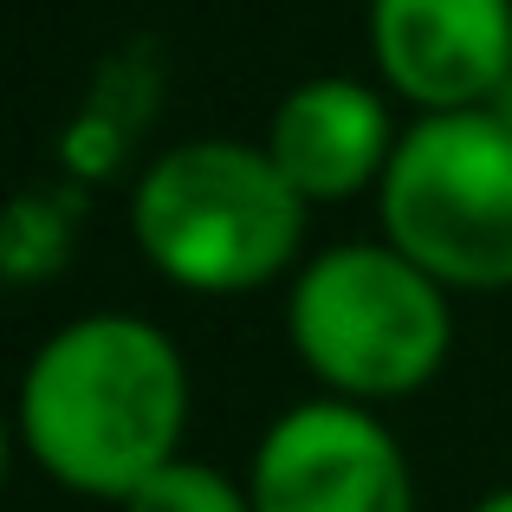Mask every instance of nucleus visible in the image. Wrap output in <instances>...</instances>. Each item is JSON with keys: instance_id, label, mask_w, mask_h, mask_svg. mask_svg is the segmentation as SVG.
I'll return each instance as SVG.
<instances>
[{"instance_id": "obj_1", "label": "nucleus", "mask_w": 512, "mask_h": 512, "mask_svg": "<svg viewBox=\"0 0 512 512\" xmlns=\"http://www.w3.org/2000/svg\"><path fill=\"white\" fill-rule=\"evenodd\" d=\"M188 363L143 312H78L20 370V454L78 500L124 506L182 454Z\"/></svg>"}, {"instance_id": "obj_2", "label": "nucleus", "mask_w": 512, "mask_h": 512, "mask_svg": "<svg viewBox=\"0 0 512 512\" xmlns=\"http://www.w3.org/2000/svg\"><path fill=\"white\" fill-rule=\"evenodd\" d=\"M312 201L247 137H188L143 163L130 240L143 266L195 299H247L292 279L312 253Z\"/></svg>"}, {"instance_id": "obj_3", "label": "nucleus", "mask_w": 512, "mask_h": 512, "mask_svg": "<svg viewBox=\"0 0 512 512\" xmlns=\"http://www.w3.org/2000/svg\"><path fill=\"white\" fill-rule=\"evenodd\" d=\"M286 344L318 396L383 409L448 370L454 292L389 240H338L286 279Z\"/></svg>"}, {"instance_id": "obj_4", "label": "nucleus", "mask_w": 512, "mask_h": 512, "mask_svg": "<svg viewBox=\"0 0 512 512\" xmlns=\"http://www.w3.org/2000/svg\"><path fill=\"white\" fill-rule=\"evenodd\" d=\"M376 214L389 247L448 292H512V124L500 111L415 117Z\"/></svg>"}, {"instance_id": "obj_5", "label": "nucleus", "mask_w": 512, "mask_h": 512, "mask_svg": "<svg viewBox=\"0 0 512 512\" xmlns=\"http://www.w3.org/2000/svg\"><path fill=\"white\" fill-rule=\"evenodd\" d=\"M247 493L253 512H415V467L376 409L305 396L253 441Z\"/></svg>"}, {"instance_id": "obj_6", "label": "nucleus", "mask_w": 512, "mask_h": 512, "mask_svg": "<svg viewBox=\"0 0 512 512\" xmlns=\"http://www.w3.org/2000/svg\"><path fill=\"white\" fill-rule=\"evenodd\" d=\"M370 59L415 117L487 111L512 72V0H370Z\"/></svg>"}, {"instance_id": "obj_7", "label": "nucleus", "mask_w": 512, "mask_h": 512, "mask_svg": "<svg viewBox=\"0 0 512 512\" xmlns=\"http://www.w3.org/2000/svg\"><path fill=\"white\" fill-rule=\"evenodd\" d=\"M260 143L312 208H331V201H357L363 188L370 195L383 188L402 130L376 85L350 72H318L273 104Z\"/></svg>"}, {"instance_id": "obj_8", "label": "nucleus", "mask_w": 512, "mask_h": 512, "mask_svg": "<svg viewBox=\"0 0 512 512\" xmlns=\"http://www.w3.org/2000/svg\"><path fill=\"white\" fill-rule=\"evenodd\" d=\"M117 512H253V493L227 467L175 454L163 474H150Z\"/></svg>"}, {"instance_id": "obj_9", "label": "nucleus", "mask_w": 512, "mask_h": 512, "mask_svg": "<svg viewBox=\"0 0 512 512\" xmlns=\"http://www.w3.org/2000/svg\"><path fill=\"white\" fill-rule=\"evenodd\" d=\"M474 512H512V487H493V493H487V500H480Z\"/></svg>"}, {"instance_id": "obj_10", "label": "nucleus", "mask_w": 512, "mask_h": 512, "mask_svg": "<svg viewBox=\"0 0 512 512\" xmlns=\"http://www.w3.org/2000/svg\"><path fill=\"white\" fill-rule=\"evenodd\" d=\"M487 111H500V117H506V124H512V72H506V85H500V98H493V104H487Z\"/></svg>"}]
</instances>
